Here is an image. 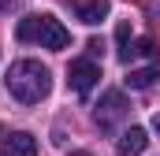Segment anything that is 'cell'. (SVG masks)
<instances>
[{
  "instance_id": "cell-8",
  "label": "cell",
  "mask_w": 160,
  "mask_h": 156,
  "mask_svg": "<svg viewBox=\"0 0 160 156\" xmlns=\"http://www.w3.org/2000/svg\"><path fill=\"white\" fill-rule=\"evenodd\" d=\"M157 78H160V67H157V63H149V67L130 71V75H127V85H130V89H149Z\"/></svg>"
},
{
  "instance_id": "cell-9",
  "label": "cell",
  "mask_w": 160,
  "mask_h": 156,
  "mask_svg": "<svg viewBox=\"0 0 160 156\" xmlns=\"http://www.w3.org/2000/svg\"><path fill=\"white\" fill-rule=\"evenodd\" d=\"M116 41H119V60L130 63V26H127V22L116 26Z\"/></svg>"
},
{
  "instance_id": "cell-10",
  "label": "cell",
  "mask_w": 160,
  "mask_h": 156,
  "mask_svg": "<svg viewBox=\"0 0 160 156\" xmlns=\"http://www.w3.org/2000/svg\"><path fill=\"white\" fill-rule=\"evenodd\" d=\"M153 130H157V134H160V112H157V115H153Z\"/></svg>"
},
{
  "instance_id": "cell-11",
  "label": "cell",
  "mask_w": 160,
  "mask_h": 156,
  "mask_svg": "<svg viewBox=\"0 0 160 156\" xmlns=\"http://www.w3.org/2000/svg\"><path fill=\"white\" fill-rule=\"evenodd\" d=\"M4 138H8V130H4V126H0V145H4Z\"/></svg>"
},
{
  "instance_id": "cell-6",
  "label": "cell",
  "mask_w": 160,
  "mask_h": 156,
  "mask_svg": "<svg viewBox=\"0 0 160 156\" xmlns=\"http://www.w3.org/2000/svg\"><path fill=\"white\" fill-rule=\"evenodd\" d=\"M145 145H149V138H145V130L142 126H130V130H123L119 134V156H142L145 153Z\"/></svg>"
},
{
  "instance_id": "cell-1",
  "label": "cell",
  "mask_w": 160,
  "mask_h": 156,
  "mask_svg": "<svg viewBox=\"0 0 160 156\" xmlns=\"http://www.w3.org/2000/svg\"><path fill=\"white\" fill-rule=\"evenodd\" d=\"M4 85H8V93L19 104H38L52 89V75H48V67H41L38 60H19V63H11Z\"/></svg>"
},
{
  "instance_id": "cell-3",
  "label": "cell",
  "mask_w": 160,
  "mask_h": 156,
  "mask_svg": "<svg viewBox=\"0 0 160 156\" xmlns=\"http://www.w3.org/2000/svg\"><path fill=\"white\" fill-rule=\"evenodd\" d=\"M97 78H101V67H97L93 60H75V63L67 67V85H71L78 97H89V93H93Z\"/></svg>"
},
{
  "instance_id": "cell-5",
  "label": "cell",
  "mask_w": 160,
  "mask_h": 156,
  "mask_svg": "<svg viewBox=\"0 0 160 156\" xmlns=\"http://www.w3.org/2000/svg\"><path fill=\"white\" fill-rule=\"evenodd\" d=\"M0 153H4V156H38V141H34V134L15 130V134H8V138H4Z\"/></svg>"
},
{
  "instance_id": "cell-2",
  "label": "cell",
  "mask_w": 160,
  "mask_h": 156,
  "mask_svg": "<svg viewBox=\"0 0 160 156\" xmlns=\"http://www.w3.org/2000/svg\"><path fill=\"white\" fill-rule=\"evenodd\" d=\"M15 37L19 41H38L41 48H52V52H63V48L71 45L67 26H63L56 15H26V19L19 22V30H15Z\"/></svg>"
},
{
  "instance_id": "cell-4",
  "label": "cell",
  "mask_w": 160,
  "mask_h": 156,
  "mask_svg": "<svg viewBox=\"0 0 160 156\" xmlns=\"http://www.w3.org/2000/svg\"><path fill=\"white\" fill-rule=\"evenodd\" d=\"M123 115H127V100H123V93H119V89H108V93L101 97L97 112H93L97 126H101V130H112V126H116Z\"/></svg>"
},
{
  "instance_id": "cell-7",
  "label": "cell",
  "mask_w": 160,
  "mask_h": 156,
  "mask_svg": "<svg viewBox=\"0 0 160 156\" xmlns=\"http://www.w3.org/2000/svg\"><path fill=\"white\" fill-rule=\"evenodd\" d=\"M104 15H108V0H82L78 4V19L86 26H97Z\"/></svg>"
}]
</instances>
